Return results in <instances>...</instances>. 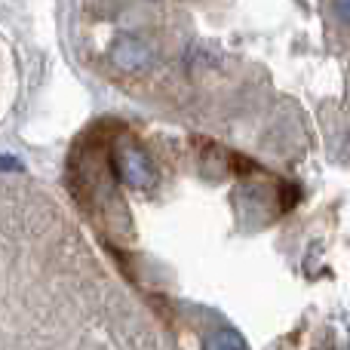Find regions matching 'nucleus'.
Masks as SVG:
<instances>
[{
    "label": "nucleus",
    "instance_id": "obj_1",
    "mask_svg": "<svg viewBox=\"0 0 350 350\" xmlns=\"http://www.w3.org/2000/svg\"><path fill=\"white\" fill-rule=\"evenodd\" d=\"M108 62L120 74H148L154 65V49L135 34H117L108 46Z\"/></svg>",
    "mask_w": 350,
    "mask_h": 350
},
{
    "label": "nucleus",
    "instance_id": "obj_2",
    "mask_svg": "<svg viewBox=\"0 0 350 350\" xmlns=\"http://www.w3.org/2000/svg\"><path fill=\"white\" fill-rule=\"evenodd\" d=\"M335 12L341 22H350V0H335Z\"/></svg>",
    "mask_w": 350,
    "mask_h": 350
}]
</instances>
